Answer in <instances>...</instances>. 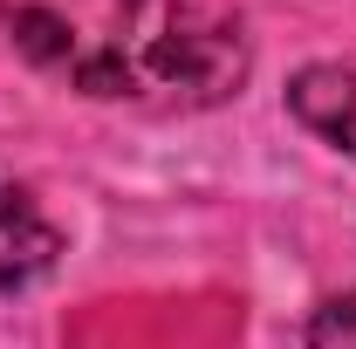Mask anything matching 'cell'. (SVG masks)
<instances>
[{
  "mask_svg": "<svg viewBox=\"0 0 356 349\" xmlns=\"http://www.w3.org/2000/svg\"><path fill=\"white\" fill-rule=\"evenodd\" d=\"M288 110H295L302 131H315L322 144L356 158V69L350 62H309L288 83Z\"/></svg>",
  "mask_w": 356,
  "mask_h": 349,
  "instance_id": "obj_3",
  "label": "cell"
},
{
  "mask_svg": "<svg viewBox=\"0 0 356 349\" xmlns=\"http://www.w3.org/2000/svg\"><path fill=\"white\" fill-rule=\"evenodd\" d=\"M309 349H356V295H336L309 315Z\"/></svg>",
  "mask_w": 356,
  "mask_h": 349,
  "instance_id": "obj_4",
  "label": "cell"
},
{
  "mask_svg": "<svg viewBox=\"0 0 356 349\" xmlns=\"http://www.w3.org/2000/svg\"><path fill=\"white\" fill-rule=\"evenodd\" d=\"M55 261H62L55 219L35 206V192H28L14 172H0V295L35 288Z\"/></svg>",
  "mask_w": 356,
  "mask_h": 349,
  "instance_id": "obj_2",
  "label": "cell"
},
{
  "mask_svg": "<svg viewBox=\"0 0 356 349\" xmlns=\"http://www.w3.org/2000/svg\"><path fill=\"white\" fill-rule=\"evenodd\" d=\"M254 48L240 21L199 0H124L117 28L83 42L69 83L103 103H151V110H213L240 96Z\"/></svg>",
  "mask_w": 356,
  "mask_h": 349,
  "instance_id": "obj_1",
  "label": "cell"
}]
</instances>
